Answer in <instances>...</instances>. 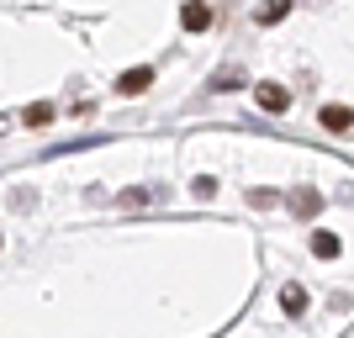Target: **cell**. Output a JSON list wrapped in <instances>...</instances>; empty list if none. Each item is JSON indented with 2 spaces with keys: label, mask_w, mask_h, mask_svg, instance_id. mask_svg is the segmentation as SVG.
<instances>
[{
  "label": "cell",
  "mask_w": 354,
  "mask_h": 338,
  "mask_svg": "<svg viewBox=\"0 0 354 338\" xmlns=\"http://www.w3.org/2000/svg\"><path fill=\"white\" fill-rule=\"evenodd\" d=\"M286 201H291V212H296V217H317V212H323V196L312 191V185H296V191L286 196Z\"/></svg>",
  "instance_id": "1"
},
{
  "label": "cell",
  "mask_w": 354,
  "mask_h": 338,
  "mask_svg": "<svg viewBox=\"0 0 354 338\" xmlns=\"http://www.w3.org/2000/svg\"><path fill=\"white\" fill-rule=\"evenodd\" d=\"M317 122H323L328 133H349V127H354V111H349V106H323V117H317Z\"/></svg>",
  "instance_id": "2"
},
{
  "label": "cell",
  "mask_w": 354,
  "mask_h": 338,
  "mask_svg": "<svg viewBox=\"0 0 354 338\" xmlns=\"http://www.w3.org/2000/svg\"><path fill=\"white\" fill-rule=\"evenodd\" d=\"M148 85H153V69H127V74L117 79V90H122V95H143Z\"/></svg>",
  "instance_id": "3"
},
{
  "label": "cell",
  "mask_w": 354,
  "mask_h": 338,
  "mask_svg": "<svg viewBox=\"0 0 354 338\" xmlns=\"http://www.w3.org/2000/svg\"><path fill=\"white\" fill-rule=\"evenodd\" d=\"M180 21H185V27H191V32H207V27H212V11H207V6H201V0H191V6L180 11Z\"/></svg>",
  "instance_id": "4"
},
{
  "label": "cell",
  "mask_w": 354,
  "mask_h": 338,
  "mask_svg": "<svg viewBox=\"0 0 354 338\" xmlns=\"http://www.w3.org/2000/svg\"><path fill=\"white\" fill-rule=\"evenodd\" d=\"M259 106H265V111H286V106H291V95H286L281 85H259Z\"/></svg>",
  "instance_id": "5"
},
{
  "label": "cell",
  "mask_w": 354,
  "mask_h": 338,
  "mask_svg": "<svg viewBox=\"0 0 354 338\" xmlns=\"http://www.w3.org/2000/svg\"><path fill=\"white\" fill-rule=\"evenodd\" d=\"M281 307L291 312V317H301V312H307V291H301V285H286V291H281Z\"/></svg>",
  "instance_id": "6"
},
{
  "label": "cell",
  "mask_w": 354,
  "mask_h": 338,
  "mask_svg": "<svg viewBox=\"0 0 354 338\" xmlns=\"http://www.w3.org/2000/svg\"><path fill=\"white\" fill-rule=\"evenodd\" d=\"M21 122H27V127H48V122H53V106H48V101L27 106V111H21Z\"/></svg>",
  "instance_id": "7"
},
{
  "label": "cell",
  "mask_w": 354,
  "mask_h": 338,
  "mask_svg": "<svg viewBox=\"0 0 354 338\" xmlns=\"http://www.w3.org/2000/svg\"><path fill=\"white\" fill-rule=\"evenodd\" d=\"M286 11H291V0H270V6H259V27H270V21H281Z\"/></svg>",
  "instance_id": "8"
},
{
  "label": "cell",
  "mask_w": 354,
  "mask_h": 338,
  "mask_svg": "<svg viewBox=\"0 0 354 338\" xmlns=\"http://www.w3.org/2000/svg\"><path fill=\"white\" fill-rule=\"evenodd\" d=\"M148 201H153V191H143V185H133V191L117 196V206H127V212H133V206H148Z\"/></svg>",
  "instance_id": "9"
},
{
  "label": "cell",
  "mask_w": 354,
  "mask_h": 338,
  "mask_svg": "<svg viewBox=\"0 0 354 338\" xmlns=\"http://www.w3.org/2000/svg\"><path fill=\"white\" fill-rule=\"evenodd\" d=\"M312 254L333 259V254H339V238H333V233H317V238H312Z\"/></svg>",
  "instance_id": "10"
},
{
  "label": "cell",
  "mask_w": 354,
  "mask_h": 338,
  "mask_svg": "<svg viewBox=\"0 0 354 338\" xmlns=\"http://www.w3.org/2000/svg\"><path fill=\"white\" fill-rule=\"evenodd\" d=\"M233 85H243V79H238V69H222L217 79H212V90H233Z\"/></svg>",
  "instance_id": "11"
},
{
  "label": "cell",
  "mask_w": 354,
  "mask_h": 338,
  "mask_svg": "<svg viewBox=\"0 0 354 338\" xmlns=\"http://www.w3.org/2000/svg\"><path fill=\"white\" fill-rule=\"evenodd\" d=\"M249 206H275V191H249Z\"/></svg>",
  "instance_id": "12"
}]
</instances>
